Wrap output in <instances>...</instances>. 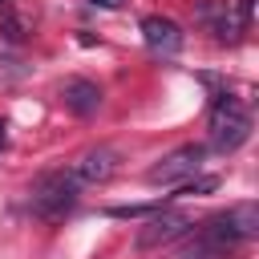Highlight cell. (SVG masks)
I'll use <instances>...</instances> for the list:
<instances>
[{"label":"cell","mask_w":259,"mask_h":259,"mask_svg":"<svg viewBox=\"0 0 259 259\" xmlns=\"http://www.w3.org/2000/svg\"><path fill=\"white\" fill-rule=\"evenodd\" d=\"M259 235V206L255 202H235L219 214H210L198 227V239L190 251H182V259H219L239 243H251Z\"/></svg>","instance_id":"obj_1"},{"label":"cell","mask_w":259,"mask_h":259,"mask_svg":"<svg viewBox=\"0 0 259 259\" xmlns=\"http://www.w3.org/2000/svg\"><path fill=\"white\" fill-rule=\"evenodd\" d=\"M81 202V182L73 178V170H45L32 190H28V206L40 223H65Z\"/></svg>","instance_id":"obj_2"},{"label":"cell","mask_w":259,"mask_h":259,"mask_svg":"<svg viewBox=\"0 0 259 259\" xmlns=\"http://www.w3.org/2000/svg\"><path fill=\"white\" fill-rule=\"evenodd\" d=\"M206 130H210V150L231 154V150H239V146L251 138V113H247V105H243L235 93L219 89L214 101H210Z\"/></svg>","instance_id":"obj_3"},{"label":"cell","mask_w":259,"mask_h":259,"mask_svg":"<svg viewBox=\"0 0 259 259\" xmlns=\"http://www.w3.org/2000/svg\"><path fill=\"white\" fill-rule=\"evenodd\" d=\"M194 231V214L190 210H178V206H162L154 214H146V227H138V251H154V247H166L182 235Z\"/></svg>","instance_id":"obj_4"},{"label":"cell","mask_w":259,"mask_h":259,"mask_svg":"<svg viewBox=\"0 0 259 259\" xmlns=\"http://www.w3.org/2000/svg\"><path fill=\"white\" fill-rule=\"evenodd\" d=\"M202 158H206V146H178L170 150L162 162H154L146 170V182L150 186H174V182H186L202 170Z\"/></svg>","instance_id":"obj_5"},{"label":"cell","mask_w":259,"mask_h":259,"mask_svg":"<svg viewBox=\"0 0 259 259\" xmlns=\"http://www.w3.org/2000/svg\"><path fill=\"white\" fill-rule=\"evenodd\" d=\"M117 166H121V154H117L113 146H93V150H85L69 170H73V178H77L81 186H101V182H109V178L117 174Z\"/></svg>","instance_id":"obj_6"},{"label":"cell","mask_w":259,"mask_h":259,"mask_svg":"<svg viewBox=\"0 0 259 259\" xmlns=\"http://www.w3.org/2000/svg\"><path fill=\"white\" fill-rule=\"evenodd\" d=\"M194 20L206 24L219 40H235V36L247 28V24L239 20V12H231L227 0H198V4H194Z\"/></svg>","instance_id":"obj_7"},{"label":"cell","mask_w":259,"mask_h":259,"mask_svg":"<svg viewBox=\"0 0 259 259\" xmlns=\"http://www.w3.org/2000/svg\"><path fill=\"white\" fill-rule=\"evenodd\" d=\"M61 105L73 113V117H93L101 109V89L89 81V77H69L61 85Z\"/></svg>","instance_id":"obj_8"},{"label":"cell","mask_w":259,"mask_h":259,"mask_svg":"<svg viewBox=\"0 0 259 259\" xmlns=\"http://www.w3.org/2000/svg\"><path fill=\"white\" fill-rule=\"evenodd\" d=\"M142 40L154 49V53H162V57H174L178 49H182V28L170 20V16H146L142 20Z\"/></svg>","instance_id":"obj_9"},{"label":"cell","mask_w":259,"mask_h":259,"mask_svg":"<svg viewBox=\"0 0 259 259\" xmlns=\"http://www.w3.org/2000/svg\"><path fill=\"white\" fill-rule=\"evenodd\" d=\"M166 202L158 198V202H130V206H105V214L109 219H146V214H154V210H162Z\"/></svg>","instance_id":"obj_10"},{"label":"cell","mask_w":259,"mask_h":259,"mask_svg":"<svg viewBox=\"0 0 259 259\" xmlns=\"http://www.w3.org/2000/svg\"><path fill=\"white\" fill-rule=\"evenodd\" d=\"M0 32H4V40H12V45L24 40V24H20V16H12V8L0 12Z\"/></svg>","instance_id":"obj_11"},{"label":"cell","mask_w":259,"mask_h":259,"mask_svg":"<svg viewBox=\"0 0 259 259\" xmlns=\"http://www.w3.org/2000/svg\"><path fill=\"white\" fill-rule=\"evenodd\" d=\"M89 4H93V8H109V12H113V8H121L125 0H89Z\"/></svg>","instance_id":"obj_12"},{"label":"cell","mask_w":259,"mask_h":259,"mask_svg":"<svg viewBox=\"0 0 259 259\" xmlns=\"http://www.w3.org/2000/svg\"><path fill=\"white\" fill-rule=\"evenodd\" d=\"M4 130H8V125L0 121V150H4V142H8V134H4Z\"/></svg>","instance_id":"obj_13"},{"label":"cell","mask_w":259,"mask_h":259,"mask_svg":"<svg viewBox=\"0 0 259 259\" xmlns=\"http://www.w3.org/2000/svg\"><path fill=\"white\" fill-rule=\"evenodd\" d=\"M12 4H16V0H0V12H4V8H12Z\"/></svg>","instance_id":"obj_14"}]
</instances>
